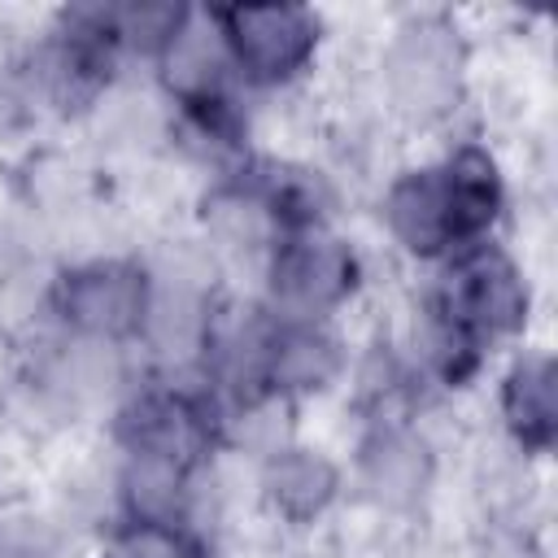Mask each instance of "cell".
<instances>
[{"mask_svg": "<svg viewBox=\"0 0 558 558\" xmlns=\"http://www.w3.org/2000/svg\"><path fill=\"white\" fill-rule=\"evenodd\" d=\"M113 558H179V549H174V541H166L157 532H140V536L122 541L113 549Z\"/></svg>", "mask_w": 558, "mask_h": 558, "instance_id": "6da1fadb", "label": "cell"}]
</instances>
